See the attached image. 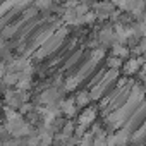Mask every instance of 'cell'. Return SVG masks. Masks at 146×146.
<instances>
[{
  "label": "cell",
  "instance_id": "6da1fadb",
  "mask_svg": "<svg viewBox=\"0 0 146 146\" xmlns=\"http://www.w3.org/2000/svg\"><path fill=\"white\" fill-rule=\"evenodd\" d=\"M136 67H137V62H136V60H132V62H129L127 70H129V72H134V70H136Z\"/></svg>",
  "mask_w": 146,
  "mask_h": 146
}]
</instances>
